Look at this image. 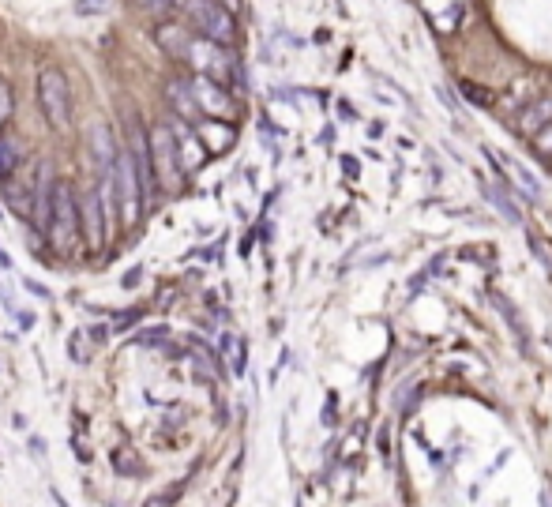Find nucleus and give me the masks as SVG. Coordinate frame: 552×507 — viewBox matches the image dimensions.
<instances>
[{
	"instance_id": "obj_22",
	"label": "nucleus",
	"mask_w": 552,
	"mask_h": 507,
	"mask_svg": "<svg viewBox=\"0 0 552 507\" xmlns=\"http://www.w3.org/2000/svg\"><path fill=\"white\" fill-rule=\"evenodd\" d=\"M136 4L143 8V12H151V16H166L177 0H136Z\"/></svg>"
},
{
	"instance_id": "obj_20",
	"label": "nucleus",
	"mask_w": 552,
	"mask_h": 507,
	"mask_svg": "<svg viewBox=\"0 0 552 507\" xmlns=\"http://www.w3.org/2000/svg\"><path fill=\"white\" fill-rule=\"evenodd\" d=\"M68 346H72V361H79V365L91 361V354H87V335L83 331H76V335L68 338Z\"/></svg>"
},
{
	"instance_id": "obj_8",
	"label": "nucleus",
	"mask_w": 552,
	"mask_h": 507,
	"mask_svg": "<svg viewBox=\"0 0 552 507\" xmlns=\"http://www.w3.org/2000/svg\"><path fill=\"white\" fill-rule=\"evenodd\" d=\"M79 230H83V237H87V245H91L94 252L106 245V207H102L98 188H91V192L79 200Z\"/></svg>"
},
{
	"instance_id": "obj_23",
	"label": "nucleus",
	"mask_w": 552,
	"mask_h": 507,
	"mask_svg": "<svg viewBox=\"0 0 552 507\" xmlns=\"http://www.w3.org/2000/svg\"><path fill=\"white\" fill-rule=\"evenodd\" d=\"M534 147L541 154H549V158H552V124H545V128L537 132V136H534Z\"/></svg>"
},
{
	"instance_id": "obj_1",
	"label": "nucleus",
	"mask_w": 552,
	"mask_h": 507,
	"mask_svg": "<svg viewBox=\"0 0 552 507\" xmlns=\"http://www.w3.org/2000/svg\"><path fill=\"white\" fill-rule=\"evenodd\" d=\"M49 241V248L57 252V256H68V252H76L79 237V200H76V188L68 185V181H57L53 185V203H49V222H46V233H42Z\"/></svg>"
},
{
	"instance_id": "obj_25",
	"label": "nucleus",
	"mask_w": 552,
	"mask_h": 507,
	"mask_svg": "<svg viewBox=\"0 0 552 507\" xmlns=\"http://www.w3.org/2000/svg\"><path fill=\"white\" fill-rule=\"evenodd\" d=\"M31 451L38 459H46V440H42V436H31Z\"/></svg>"
},
{
	"instance_id": "obj_21",
	"label": "nucleus",
	"mask_w": 552,
	"mask_h": 507,
	"mask_svg": "<svg viewBox=\"0 0 552 507\" xmlns=\"http://www.w3.org/2000/svg\"><path fill=\"white\" fill-rule=\"evenodd\" d=\"M8 117H12V87L0 79V128L8 124Z\"/></svg>"
},
{
	"instance_id": "obj_12",
	"label": "nucleus",
	"mask_w": 552,
	"mask_h": 507,
	"mask_svg": "<svg viewBox=\"0 0 552 507\" xmlns=\"http://www.w3.org/2000/svg\"><path fill=\"white\" fill-rule=\"evenodd\" d=\"M545 124H552V98H545V102H537V106L522 113V132H541Z\"/></svg>"
},
{
	"instance_id": "obj_4",
	"label": "nucleus",
	"mask_w": 552,
	"mask_h": 507,
	"mask_svg": "<svg viewBox=\"0 0 552 507\" xmlns=\"http://www.w3.org/2000/svg\"><path fill=\"white\" fill-rule=\"evenodd\" d=\"M38 102L53 132H68L72 128V91H68V76L61 68H42L38 72Z\"/></svg>"
},
{
	"instance_id": "obj_29",
	"label": "nucleus",
	"mask_w": 552,
	"mask_h": 507,
	"mask_svg": "<svg viewBox=\"0 0 552 507\" xmlns=\"http://www.w3.org/2000/svg\"><path fill=\"white\" fill-rule=\"evenodd\" d=\"M545 507H552V492H545Z\"/></svg>"
},
{
	"instance_id": "obj_3",
	"label": "nucleus",
	"mask_w": 552,
	"mask_h": 507,
	"mask_svg": "<svg viewBox=\"0 0 552 507\" xmlns=\"http://www.w3.org/2000/svg\"><path fill=\"white\" fill-rule=\"evenodd\" d=\"M177 4H181L184 19L196 31V38H207L215 46H233L237 19H233V12L226 4H218V0H177Z\"/></svg>"
},
{
	"instance_id": "obj_6",
	"label": "nucleus",
	"mask_w": 552,
	"mask_h": 507,
	"mask_svg": "<svg viewBox=\"0 0 552 507\" xmlns=\"http://www.w3.org/2000/svg\"><path fill=\"white\" fill-rule=\"evenodd\" d=\"M192 98H196V109H200V117H211V121H230L233 117V98L230 91L222 87V83H215V79H203L196 76L192 83Z\"/></svg>"
},
{
	"instance_id": "obj_27",
	"label": "nucleus",
	"mask_w": 552,
	"mask_h": 507,
	"mask_svg": "<svg viewBox=\"0 0 552 507\" xmlns=\"http://www.w3.org/2000/svg\"><path fill=\"white\" fill-rule=\"evenodd\" d=\"M0 267H4V271H12V256H8L4 248H0Z\"/></svg>"
},
{
	"instance_id": "obj_16",
	"label": "nucleus",
	"mask_w": 552,
	"mask_h": 507,
	"mask_svg": "<svg viewBox=\"0 0 552 507\" xmlns=\"http://www.w3.org/2000/svg\"><path fill=\"white\" fill-rule=\"evenodd\" d=\"M526 245H530V252H534L537 260H541V267H545V271L552 275V245H549V241H545L541 233H530V237H526Z\"/></svg>"
},
{
	"instance_id": "obj_14",
	"label": "nucleus",
	"mask_w": 552,
	"mask_h": 507,
	"mask_svg": "<svg viewBox=\"0 0 552 507\" xmlns=\"http://www.w3.org/2000/svg\"><path fill=\"white\" fill-rule=\"evenodd\" d=\"M16 169H19V147L8 136H4V139H0V185H4V181H8Z\"/></svg>"
},
{
	"instance_id": "obj_24",
	"label": "nucleus",
	"mask_w": 552,
	"mask_h": 507,
	"mask_svg": "<svg viewBox=\"0 0 552 507\" xmlns=\"http://www.w3.org/2000/svg\"><path fill=\"white\" fill-rule=\"evenodd\" d=\"M143 320V312H139V308H132V312H124L121 320H117V331H128V327H132V323H139Z\"/></svg>"
},
{
	"instance_id": "obj_18",
	"label": "nucleus",
	"mask_w": 552,
	"mask_h": 507,
	"mask_svg": "<svg viewBox=\"0 0 552 507\" xmlns=\"http://www.w3.org/2000/svg\"><path fill=\"white\" fill-rule=\"evenodd\" d=\"M113 470H117V474H124V470H128V474H143V462H139L136 455L124 447V451L113 455Z\"/></svg>"
},
{
	"instance_id": "obj_17",
	"label": "nucleus",
	"mask_w": 552,
	"mask_h": 507,
	"mask_svg": "<svg viewBox=\"0 0 552 507\" xmlns=\"http://www.w3.org/2000/svg\"><path fill=\"white\" fill-rule=\"evenodd\" d=\"M117 8V0H76L79 16H109Z\"/></svg>"
},
{
	"instance_id": "obj_10",
	"label": "nucleus",
	"mask_w": 552,
	"mask_h": 507,
	"mask_svg": "<svg viewBox=\"0 0 552 507\" xmlns=\"http://www.w3.org/2000/svg\"><path fill=\"white\" fill-rule=\"evenodd\" d=\"M196 136L211 143V147H207V154H211V151H226V147L233 143V124L230 121H211V117H203V121H196Z\"/></svg>"
},
{
	"instance_id": "obj_7",
	"label": "nucleus",
	"mask_w": 552,
	"mask_h": 507,
	"mask_svg": "<svg viewBox=\"0 0 552 507\" xmlns=\"http://www.w3.org/2000/svg\"><path fill=\"white\" fill-rule=\"evenodd\" d=\"M87 147H91V162H94V173H98V181L113 173V162H117V154H121V143L113 139L109 132V124H91L87 128Z\"/></svg>"
},
{
	"instance_id": "obj_28",
	"label": "nucleus",
	"mask_w": 552,
	"mask_h": 507,
	"mask_svg": "<svg viewBox=\"0 0 552 507\" xmlns=\"http://www.w3.org/2000/svg\"><path fill=\"white\" fill-rule=\"evenodd\" d=\"M218 4H226V8H230V12H233V8H237V4H241V0H218Z\"/></svg>"
},
{
	"instance_id": "obj_9",
	"label": "nucleus",
	"mask_w": 552,
	"mask_h": 507,
	"mask_svg": "<svg viewBox=\"0 0 552 507\" xmlns=\"http://www.w3.org/2000/svg\"><path fill=\"white\" fill-rule=\"evenodd\" d=\"M166 98H169V106H173V113L177 117H184V121H203L200 117V109H196V98H192V87L184 83V79H169L166 83Z\"/></svg>"
},
{
	"instance_id": "obj_2",
	"label": "nucleus",
	"mask_w": 552,
	"mask_h": 507,
	"mask_svg": "<svg viewBox=\"0 0 552 507\" xmlns=\"http://www.w3.org/2000/svg\"><path fill=\"white\" fill-rule=\"evenodd\" d=\"M151 143V169H154V188L162 196H181L184 192V169H181V154H177V136L169 124H154L147 132Z\"/></svg>"
},
{
	"instance_id": "obj_13",
	"label": "nucleus",
	"mask_w": 552,
	"mask_h": 507,
	"mask_svg": "<svg viewBox=\"0 0 552 507\" xmlns=\"http://www.w3.org/2000/svg\"><path fill=\"white\" fill-rule=\"evenodd\" d=\"M496 158V154H492ZM496 166H507L511 173H515V181H519V188L526 192V196H541V185L534 181V173H526L522 169V162H515V158H496Z\"/></svg>"
},
{
	"instance_id": "obj_26",
	"label": "nucleus",
	"mask_w": 552,
	"mask_h": 507,
	"mask_svg": "<svg viewBox=\"0 0 552 507\" xmlns=\"http://www.w3.org/2000/svg\"><path fill=\"white\" fill-rule=\"evenodd\" d=\"M27 290H31L34 297H49V290H46V286H42V282H34V278H31V282H27Z\"/></svg>"
},
{
	"instance_id": "obj_11",
	"label": "nucleus",
	"mask_w": 552,
	"mask_h": 507,
	"mask_svg": "<svg viewBox=\"0 0 552 507\" xmlns=\"http://www.w3.org/2000/svg\"><path fill=\"white\" fill-rule=\"evenodd\" d=\"M4 196L12 203V211L23 218H31V203H34V177H27V185H19V177L12 173L8 181H4Z\"/></svg>"
},
{
	"instance_id": "obj_5",
	"label": "nucleus",
	"mask_w": 552,
	"mask_h": 507,
	"mask_svg": "<svg viewBox=\"0 0 552 507\" xmlns=\"http://www.w3.org/2000/svg\"><path fill=\"white\" fill-rule=\"evenodd\" d=\"M113 203H117V215H121L124 226H136L143 218V207H147L143 192H139L136 166H132V158H128L124 147L117 154V162H113Z\"/></svg>"
},
{
	"instance_id": "obj_15",
	"label": "nucleus",
	"mask_w": 552,
	"mask_h": 507,
	"mask_svg": "<svg viewBox=\"0 0 552 507\" xmlns=\"http://www.w3.org/2000/svg\"><path fill=\"white\" fill-rule=\"evenodd\" d=\"M222 350H226V361H230L233 372H245V346L237 335H222Z\"/></svg>"
},
{
	"instance_id": "obj_19",
	"label": "nucleus",
	"mask_w": 552,
	"mask_h": 507,
	"mask_svg": "<svg viewBox=\"0 0 552 507\" xmlns=\"http://www.w3.org/2000/svg\"><path fill=\"white\" fill-rule=\"evenodd\" d=\"M184 485H188V481H177V485H169V489H162L158 496H151V500H147V507H169V504H173V500H177V496L184 492Z\"/></svg>"
}]
</instances>
